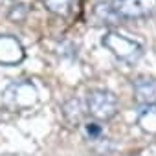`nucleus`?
<instances>
[{
	"mask_svg": "<svg viewBox=\"0 0 156 156\" xmlns=\"http://www.w3.org/2000/svg\"><path fill=\"white\" fill-rule=\"evenodd\" d=\"M87 112L98 121H108L118 114V98L108 90H92L87 98Z\"/></svg>",
	"mask_w": 156,
	"mask_h": 156,
	"instance_id": "nucleus-3",
	"label": "nucleus"
},
{
	"mask_svg": "<svg viewBox=\"0 0 156 156\" xmlns=\"http://www.w3.org/2000/svg\"><path fill=\"white\" fill-rule=\"evenodd\" d=\"M44 8L59 17H66L72 9V0H42Z\"/></svg>",
	"mask_w": 156,
	"mask_h": 156,
	"instance_id": "nucleus-9",
	"label": "nucleus"
},
{
	"mask_svg": "<svg viewBox=\"0 0 156 156\" xmlns=\"http://www.w3.org/2000/svg\"><path fill=\"white\" fill-rule=\"evenodd\" d=\"M101 42H103V46L108 48L119 61H125V62H134V61H138V59L141 57V53H143V48H141V44H140L138 41L129 39V37H125V35H121V33H118V31H108V33H105L103 39H101Z\"/></svg>",
	"mask_w": 156,
	"mask_h": 156,
	"instance_id": "nucleus-2",
	"label": "nucleus"
},
{
	"mask_svg": "<svg viewBox=\"0 0 156 156\" xmlns=\"http://www.w3.org/2000/svg\"><path fill=\"white\" fill-rule=\"evenodd\" d=\"M110 6L118 20L147 19L156 13V0H112Z\"/></svg>",
	"mask_w": 156,
	"mask_h": 156,
	"instance_id": "nucleus-4",
	"label": "nucleus"
},
{
	"mask_svg": "<svg viewBox=\"0 0 156 156\" xmlns=\"http://www.w3.org/2000/svg\"><path fill=\"white\" fill-rule=\"evenodd\" d=\"M26 57L24 46L13 35H0V64L13 66L20 64Z\"/></svg>",
	"mask_w": 156,
	"mask_h": 156,
	"instance_id": "nucleus-5",
	"label": "nucleus"
},
{
	"mask_svg": "<svg viewBox=\"0 0 156 156\" xmlns=\"http://www.w3.org/2000/svg\"><path fill=\"white\" fill-rule=\"evenodd\" d=\"M94 13H96V17H98L99 20H103V24H116V22H118V17L114 15L110 2H105V4H98Z\"/></svg>",
	"mask_w": 156,
	"mask_h": 156,
	"instance_id": "nucleus-10",
	"label": "nucleus"
},
{
	"mask_svg": "<svg viewBox=\"0 0 156 156\" xmlns=\"http://www.w3.org/2000/svg\"><path fill=\"white\" fill-rule=\"evenodd\" d=\"M85 136L88 138V140H92V141H96V140H101V136H103V127L98 123V121H88V123H85Z\"/></svg>",
	"mask_w": 156,
	"mask_h": 156,
	"instance_id": "nucleus-11",
	"label": "nucleus"
},
{
	"mask_svg": "<svg viewBox=\"0 0 156 156\" xmlns=\"http://www.w3.org/2000/svg\"><path fill=\"white\" fill-rule=\"evenodd\" d=\"M17 2H24V0H17Z\"/></svg>",
	"mask_w": 156,
	"mask_h": 156,
	"instance_id": "nucleus-13",
	"label": "nucleus"
},
{
	"mask_svg": "<svg viewBox=\"0 0 156 156\" xmlns=\"http://www.w3.org/2000/svg\"><path fill=\"white\" fill-rule=\"evenodd\" d=\"M24 17H26V6H22V4H19V6H13L11 8V11H9V19H13V20H24Z\"/></svg>",
	"mask_w": 156,
	"mask_h": 156,
	"instance_id": "nucleus-12",
	"label": "nucleus"
},
{
	"mask_svg": "<svg viewBox=\"0 0 156 156\" xmlns=\"http://www.w3.org/2000/svg\"><path fill=\"white\" fill-rule=\"evenodd\" d=\"M39 101V92L31 81H15L8 85L2 94V107L9 112H20L35 107Z\"/></svg>",
	"mask_w": 156,
	"mask_h": 156,
	"instance_id": "nucleus-1",
	"label": "nucleus"
},
{
	"mask_svg": "<svg viewBox=\"0 0 156 156\" xmlns=\"http://www.w3.org/2000/svg\"><path fill=\"white\" fill-rule=\"evenodd\" d=\"M85 112H87V107L83 105L81 99H77V98H72V99L66 101L64 107H62V114H64L66 121L72 123V125L79 123V121L85 118Z\"/></svg>",
	"mask_w": 156,
	"mask_h": 156,
	"instance_id": "nucleus-7",
	"label": "nucleus"
},
{
	"mask_svg": "<svg viewBox=\"0 0 156 156\" xmlns=\"http://www.w3.org/2000/svg\"><path fill=\"white\" fill-rule=\"evenodd\" d=\"M134 88V99L147 107V105H156V79L151 77H140L132 85Z\"/></svg>",
	"mask_w": 156,
	"mask_h": 156,
	"instance_id": "nucleus-6",
	"label": "nucleus"
},
{
	"mask_svg": "<svg viewBox=\"0 0 156 156\" xmlns=\"http://www.w3.org/2000/svg\"><path fill=\"white\" fill-rule=\"evenodd\" d=\"M138 125L143 132L156 136V105H147L138 114Z\"/></svg>",
	"mask_w": 156,
	"mask_h": 156,
	"instance_id": "nucleus-8",
	"label": "nucleus"
}]
</instances>
